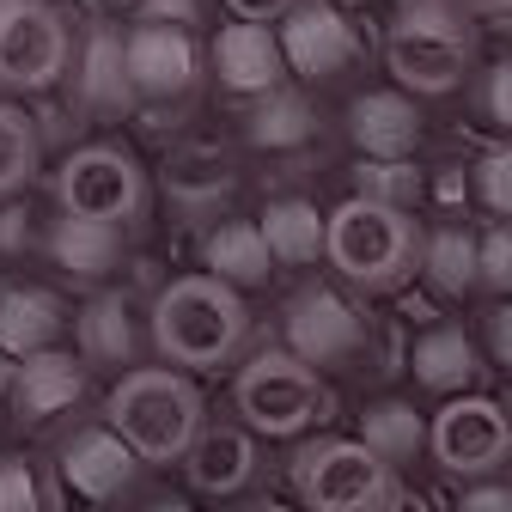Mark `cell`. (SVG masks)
Wrapping results in <instances>:
<instances>
[{
  "label": "cell",
  "instance_id": "277c9868",
  "mask_svg": "<svg viewBox=\"0 0 512 512\" xmlns=\"http://www.w3.org/2000/svg\"><path fill=\"white\" fill-rule=\"evenodd\" d=\"M384 68H391L397 92H409V98H445L476 68V31L452 0L409 7L384 31Z\"/></svg>",
  "mask_w": 512,
  "mask_h": 512
},
{
  "label": "cell",
  "instance_id": "5bb4252c",
  "mask_svg": "<svg viewBox=\"0 0 512 512\" xmlns=\"http://www.w3.org/2000/svg\"><path fill=\"white\" fill-rule=\"evenodd\" d=\"M86 360L80 354H68V348H55V354H37V360H25L19 372H13V397H7V415H13V427H25V433H37V427H49V421H61V415H74L80 403H86Z\"/></svg>",
  "mask_w": 512,
  "mask_h": 512
},
{
  "label": "cell",
  "instance_id": "74e56055",
  "mask_svg": "<svg viewBox=\"0 0 512 512\" xmlns=\"http://www.w3.org/2000/svg\"><path fill=\"white\" fill-rule=\"evenodd\" d=\"M458 512H512V476L500 482H470L458 494Z\"/></svg>",
  "mask_w": 512,
  "mask_h": 512
},
{
  "label": "cell",
  "instance_id": "ab89813d",
  "mask_svg": "<svg viewBox=\"0 0 512 512\" xmlns=\"http://www.w3.org/2000/svg\"><path fill=\"white\" fill-rule=\"evenodd\" d=\"M452 7H458L464 19H506L512 0H452Z\"/></svg>",
  "mask_w": 512,
  "mask_h": 512
},
{
  "label": "cell",
  "instance_id": "8d00e7d4",
  "mask_svg": "<svg viewBox=\"0 0 512 512\" xmlns=\"http://www.w3.org/2000/svg\"><path fill=\"white\" fill-rule=\"evenodd\" d=\"M482 342H488V360L512 378V299L488 311V324H482Z\"/></svg>",
  "mask_w": 512,
  "mask_h": 512
},
{
  "label": "cell",
  "instance_id": "8fae6325",
  "mask_svg": "<svg viewBox=\"0 0 512 512\" xmlns=\"http://www.w3.org/2000/svg\"><path fill=\"white\" fill-rule=\"evenodd\" d=\"M55 470H61V482H68L80 500L110 506L122 494H135V482H141L147 464L135 458V445H128L110 421H98V427H74L68 439H61Z\"/></svg>",
  "mask_w": 512,
  "mask_h": 512
},
{
  "label": "cell",
  "instance_id": "7402d4cb",
  "mask_svg": "<svg viewBox=\"0 0 512 512\" xmlns=\"http://www.w3.org/2000/svg\"><path fill=\"white\" fill-rule=\"evenodd\" d=\"M202 275H214V281H226V287H263L269 281V269H275V250H269V238H263V226L256 220H220V226H208L202 232Z\"/></svg>",
  "mask_w": 512,
  "mask_h": 512
},
{
  "label": "cell",
  "instance_id": "d6986e66",
  "mask_svg": "<svg viewBox=\"0 0 512 512\" xmlns=\"http://www.w3.org/2000/svg\"><path fill=\"white\" fill-rule=\"evenodd\" d=\"M74 342H80V360L86 366H110V372H141V354H147V330L135 324V305L122 293H98L80 317H74Z\"/></svg>",
  "mask_w": 512,
  "mask_h": 512
},
{
  "label": "cell",
  "instance_id": "83f0119b",
  "mask_svg": "<svg viewBox=\"0 0 512 512\" xmlns=\"http://www.w3.org/2000/svg\"><path fill=\"white\" fill-rule=\"evenodd\" d=\"M0 512H68V482L37 452H0Z\"/></svg>",
  "mask_w": 512,
  "mask_h": 512
},
{
  "label": "cell",
  "instance_id": "d590c367",
  "mask_svg": "<svg viewBox=\"0 0 512 512\" xmlns=\"http://www.w3.org/2000/svg\"><path fill=\"white\" fill-rule=\"evenodd\" d=\"M482 110H488L494 128H506V135H512V55L488 68V80H482Z\"/></svg>",
  "mask_w": 512,
  "mask_h": 512
},
{
  "label": "cell",
  "instance_id": "1f68e13d",
  "mask_svg": "<svg viewBox=\"0 0 512 512\" xmlns=\"http://www.w3.org/2000/svg\"><path fill=\"white\" fill-rule=\"evenodd\" d=\"M470 196L500 214V226L512 220V147H488L476 165H470Z\"/></svg>",
  "mask_w": 512,
  "mask_h": 512
},
{
  "label": "cell",
  "instance_id": "7a4b0ae2",
  "mask_svg": "<svg viewBox=\"0 0 512 512\" xmlns=\"http://www.w3.org/2000/svg\"><path fill=\"white\" fill-rule=\"evenodd\" d=\"M104 421L135 445L141 464H189V452L202 445L208 433V403L196 391L189 372H171V366H141L110 384L104 397Z\"/></svg>",
  "mask_w": 512,
  "mask_h": 512
},
{
  "label": "cell",
  "instance_id": "f35d334b",
  "mask_svg": "<svg viewBox=\"0 0 512 512\" xmlns=\"http://www.w3.org/2000/svg\"><path fill=\"white\" fill-rule=\"evenodd\" d=\"M299 0H226L232 25H269V19H287Z\"/></svg>",
  "mask_w": 512,
  "mask_h": 512
},
{
  "label": "cell",
  "instance_id": "ffe728a7",
  "mask_svg": "<svg viewBox=\"0 0 512 512\" xmlns=\"http://www.w3.org/2000/svg\"><path fill=\"white\" fill-rule=\"evenodd\" d=\"M348 141L366 159H415L421 147V110L409 92H360L348 104Z\"/></svg>",
  "mask_w": 512,
  "mask_h": 512
},
{
  "label": "cell",
  "instance_id": "603a6c76",
  "mask_svg": "<svg viewBox=\"0 0 512 512\" xmlns=\"http://www.w3.org/2000/svg\"><path fill=\"white\" fill-rule=\"evenodd\" d=\"M43 250L61 275H80V281H98L122 263V232L116 226H98V220H74V214H55L49 232H43Z\"/></svg>",
  "mask_w": 512,
  "mask_h": 512
},
{
  "label": "cell",
  "instance_id": "ac0fdd59",
  "mask_svg": "<svg viewBox=\"0 0 512 512\" xmlns=\"http://www.w3.org/2000/svg\"><path fill=\"white\" fill-rule=\"evenodd\" d=\"M183 476H189V488H196V494L238 500V494L256 488V476H263V445H256L250 427H208L202 445L189 452Z\"/></svg>",
  "mask_w": 512,
  "mask_h": 512
},
{
  "label": "cell",
  "instance_id": "9a60e30c",
  "mask_svg": "<svg viewBox=\"0 0 512 512\" xmlns=\"http://www.w3.org/2000/svg\"><path fill=\"white\" fill-rule=\"evenodd\" d=\"M74 98L98 122H116V116H128V110L141 104L135 74H128V31L104 25V31H92L74 49Z\"/></svg>",
  "mask_w": 512,
  "mask_h": 512
},
{
  "label": "cell",
  "instance_id": "2e32d148",
  "mask_svg": "<svg viewBox=\"0 0 512 512\" xmlns=\"http://www.w3.org/2000/svg\"><path fill=\"white\" fill-rule=\"evenodd\" d=\"M208 61H214V80L238 98H269L287 80V49L275 25H220Z\"/></svg>",
  "mask_w": 512,
  "mask_h": 512
},
{
  "label": "cell",
  "instance_id": "f6af8a7d",
  "mask_svg": "<svg viewBox=\"0 0 512 512\" xmlns=\"http://www.w3.org/2000/svg\"><path fill=\"white\" fill-rule=\"evenodd\" d=\"M500 403H506V415H512V378H506V397H500Z\"/></svg>",
  "mask_w": 512,
  "mask_h": 512
},
{
  "label": "cell",
  "instance_id": "836d02e7",
  "mask_svg": "<svg viewBox=\"0 0 512 512\" xmlns=\"http://www.w3.org/2000/svg\"><path fill=\"white\" fill-rule=\"evenodd\" d=\"M37 7H43L61 31L74 37V49H80L92 31H104V25H110V19H104V0H37Z\"/></svg>",
  "mask_w": 512,
  "mask_h": 512
},
{
  "label": "cell",
  "instance_id": "9c48e42d",
  "mask_svg": "<svg viewBox=\"0 0 512 512\" xmlns=\"http://www.w3.org/2000/svg\"><path fill=\"white\" fill-rule=\"evenodd\" d=\"M74 74V37L37 0H0V92H49Z\"/></svg>",
  "mask_w": 512,
  "mask_h": 512
},
{
  "label": "cell",
  "instance_id": "f1b7e54d",
  "mask_svg": "<svg viewBox=\"0 0 512 512\" xmlns=\"http://www.w3.org/2000/svg\"><path fill=\"white\" fill-rule=\"evenodd\" d=\"M37 159H43V135H37L31 110L0 98V202L19 196V189L37 177Z\"/></svg>",
  "mask_w": 512,
  "mask_h": 512
},
{
  "label": "cell",
  "instance_id": "ba28073f",
  "mask_svg": "<svg viewBox=\"0 0 512 512\" xmlns=\"http://www.w3.org/2000/svg\"><path fill=\"white\" fill-rule=\"evenodd\" d=\"M433 464L452 482H500L512 476V415L500 397H452L433 415Z\"/></svg>",
  "mask_w": 512,
  "mask_h": 512
},
{
  "label": "cell",
  "instance_id": "d6a6232c",
  "mask_svg": "<svg viewBox=\"0 0 512 512\" xmlns=\"http://www.w3.org/2000/svg\"><path fill=\"white\" fill-rule=\"evenodd\" d=\"M482 293H494L500 305L512 299V220L506 226H494L488 238H482V281H476Z\"/></svg>",
  "mask_w": 512,
  "mask_h": 512
},
{
  "label": "cell",
  "instance_id": "4dcf8cb0",
  "mask_svg": "<svg viewBox=\"0 0 512 512\" xmlns=\"http://www.w3.org/2000/svg\"><path fill=\"white\" fill-rule=\"evenodd\" d=\"M214 189H226V159H220V147H196V153H183V159L171 165V196H177V202L202 208V202H214Z\"/></svg>",
  "mask_w": 512,
  "mask_h": 512
},
{
  "label": "cell",
  "instance_id": "30bf717a",
  "mask_svg": "<svg viewBox=\"0 0 512 512\" xmlns=\"http://www.w3.org/2000/svg\"><path fill=\"white\" fill-rule=\"evenodd\" d=\"M372 330H366V311L354 299H342L336 287H305L287 299V348L317 366V372H336L354 366L366 354Z\"/></svg>",
  "mask_w": 512,
  "mask_h": 512
},
{
  "label": "cell",
  "instance_id": "52a82bcc",
  "mask_svg": "<svg viewBox=\"0 0 512 512\" xmlns=\"http://www.w3.org/2000/svg\"><path fill=\"white\" fill-rule=\"evenodd\" d=\"M147 171L141 159L116 147V141H86L55 165V202L74 220H98V226H141L147 220Z\"/></svg>",
  "mask_w": 512,
  "mask_h": 512
},
{
  "label": "cell",
  "instance_id": "6da1fadb",
  "mask_svg": "<svg viewBox=\"0 0 512 512\" xmlns=\"http://www.w3.org/2000/svg\"><path fill=\"white\" fill-rule=\"evenodd\" d=\"M147 336L171 372H189V378L220 372L250 342V305L238 287H226L214 275H177L171 287H159V299L147 311Z\"/></svg>",
  "mask_w": 512,
  "mask_h": 512
},
{
  "label": "cell",
  "instance_id": "4316f807",
  "mask_svg": "<svg viewBox=\"0 0 512 512\" xmlns=\"http://www.w3.org/2000/svg\"><path fill=\"white\" fill-rule=\"evenodd\" d=\"M244 135H250V147H269V153L305 147V141L317 135V110H311V98H305V92L275 86L269 98H256V104H250Z\"/></svg>",
  "mask_w": 512,
  "mask_h": 512
},
{
  "label": "cell",
  "instance_id": "484cf974",
  "mask_svg": "<svg viewBox=\"0 0 512 512\" xmlns=\"http://www.w3.org/2000/svg\"><path fill=\"white\" fill-rule=\"evenodd\" d=\"M482 281V238L464 226H433L427 232V263H421V287L433 299H464Z\"/></svg>",
  "mask_w": 512,
  "mask_h": 512
},
{
  "label": "cell",
  "instance_id": "8992f818",
  "mask_svg": "<svg viewBox=\"0 0 512 512\" xmlns=\"http://www.w3.org/2000/svg\"><path fill=\"white\" fill-rule=\"evenodd\" d=\"M299 512H397L403 506V470L372 458L360 439H305L293 464Z\"/></svg>",
  "mask_w": 512,
  "mask_h": 512
},
{
  "label": "cell",
  "instance_id": "f546056e",
  "mask_svg": "<svg viewBox=\"0 0 512 512\" xmlns=\"http://www.w3.org/2000/svg\"><path fill=\"white\" fill-rule=\"evenodd\" d=\"M354 196L409 214L421 202V171L409 159H366V165H354Z\"/></svg>",
  "mask_w": 512,
  "mask_h": 512
},
{
  "label": "cell",
  "instance_id": "e575fe53",
  "mask_svg": "<svg viewBox=\"0 0 512 512\" xmlns=\"http://www.w3.org/2000/svg\"><path fill=\"white\" fill-rule=\"evenodd\" d=\"M202 0H135V25H165V31H196Z\"/></svg>",
  "mask_w": 512,
  "mask_h": 512
},
{
  "label": "cell",
  "instance_id": "60d3db41",
  "mask_svg": "<svg viewBox=\"0 0 512 512\" xmlns=\"http://www.w3.org/2000/svg\"><path fill=\"white\" fill-rule=\"evenodd\" d=\"M13 244H25V214H0V250H13Z\"/></svg>",
  "mask_w": 512,
  "mask_h": 512
},
{
  "label": "cell",
  "instance_id": "d4e9b609",
  "mask_svg": "<svg viewBox=\"0 0 512 512\" xmlns=\"http://www.w3.org/2000/svg\"><path fill=\"white\" fill-rule=\"evenodd\" d=\"M360 445H366L372 458H384L391 470H403L421 452H433V421H421L403 397H384V403H372L360 415Z\"/></svg>",
  "mask_w": 512,
  "mask_h": 512
},
{
  "label": "cell",
  "instance_id": "4fadbf2b",
  "mask_svg": "<svg viewBox=\"0 0 512 512\" xmlns=\"http://www.w3.org/2000/svg\"><path fill=\"white\" fill-rule=\"evenodd\" d=\"M128 74H135V92L153 98V104L189 98L202 86V43H196V31L135 25L128 31Z\"/></svg>",
  "mask_w": 512,
  "mask_h": 512
},
{
  "label": "cell",
  "instance_id": "3957f363",
  "mask_svg": "<svg viewBox=\"0 0 512 512\" xmlns=\"http://www.w3.org/2000/svg\"><path fill=\"white\" fill-rule=\"evenodd\" d=\"M324 256L360 293H403L427 263V232L415 226V214L348 196L342 208H330V250Z\"/></svg>",
  "mask_w": 512,
  "mask_h": 512
},
{
  "label": "cell",
  "instance_id": "7bdbcfd3",
  "mask_svg": "<svg viewBox=\"0 0 512 512\" xmlns=\"http://www.w3.org/2000/svg\"><path fill=\"white\" fill-rule=\"evenodd\" d=\"M397 512H433V506H427L421 494H403V506H397Z\"/></svg>",
  "mask_w": 512,
  "mask_h": 512
},
{
  "label": "cell",
  "instance_id": "7c38bea8",
  "mask_svg": "<svg viewBox=\"0 0 512 512\" xmlns=\"http://www.w3.org/2000/svg\"><path fill=\"white\" fill-rule=\"evenodd\" d=\"M281 49H287V74L336 80L360 55V31H354V19L342 7H330V0H299V7L281 19Z\"/></svg>",
  "mask_w": 512,
  "mask_h": 512
},
{
  "label": "cell",
  "instance_id": "b9f144b4",
  "mask_svg": "<svg viewBox=\"0 0 512 512\" xmlns=\"http://www.w3.org/2000/svg\"><path fill=\"white\" fill-rule=\"evenodd\" d=\"M141 512H196V506H189L183 494H153V500H147Z\"/></svg>",
  "mask_w": 512,
  "mask_h": 512
},
{
  "label": "cell",
  "instance_id": "5b68a950",
  "mask_svg": "<svg viewBox=\"0 0 512 512\" xmlns=\"http://www.w3.org/2000/svg\"><path fill=\"white\" fill-rule=\"evenodd\" d=\"M232 403H238V421L263 439H299L311 433L317 421L336 415V397L317 366H305L293 348H263L250 354L232 378Z\"/></svg>",
  "mask_w": 512,
  "mask_h": 512
},
{
  "label": "cell",
  "instance_id": "44dd1931",
  "mask_svg": "<svg viewBox=\"0 0 512 512\" xmlns=\"http://www.w3.org/2000/svg\"><path fill=\"white\" fill-rule=\"evenodd\" d=\"M409 372L421 391L433 397H470L476 391V378H482V354H476V336L458 330V324H427L409 348Z\"/></svg>",
  "mask_w": 512,
  "mask_h": 512
},
{
  "label": "cell",
  "instance_id": "e0dca14e",
  "mask_svg": "<svg viewBox=\"0 0 512 512\" xmlns=\"http://www.w3.org/2000/svg\"><path fill=\"white\" fill-rule=\"evenodd\" d=\"M61 336H68V299L61 293L31 287V281L0 287V354L13 366H25L37 354H55Z\"/></svg>",
  "mask_w": 512,
  "mask_h": 512
},
{
  "label": "cell",
  "instance_id": "cb8c5ba5",
  "mask_svg": "<svg viewBox=\"0 0 512 512\" xmlns=\"http://www.w3.org/2000/svg\"><path fill=\"white\" fill-rule=\"evenodd\" d=\"M256 226H263V238H269V250H275V263H293V269L317 263V256L330 250V214L317 208V202H305V196L269 202Z\"/></svg>",
  "mask_w": 512,
  "mask_h": 512
},
{
  "label": "cell",
  "instance_id": "ee69618b",
  "mask_svg": "<svg viewBox=\"0 0 512 512\" xmlns=\"http://www.w3.org/2000/svg\"><path fill=\"white\" fill-rule=\"evenodd\" d=\"M409 7H433V0H397V13H409Z\"/></svg>",
  "mask_w": 512,
  "mask_h": 512
}]
</instances>
